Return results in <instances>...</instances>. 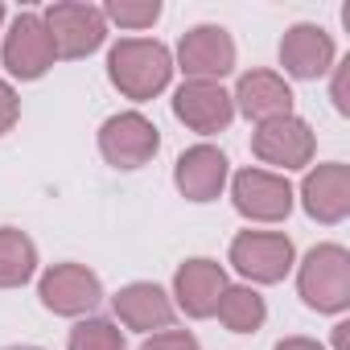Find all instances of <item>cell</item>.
<instances>
[{"mask_svg": "<svg viewBox=\"0 0 350 350\" xmlns=\"http://www.w3.org/2000/svg\"><path fill=\"white\" fill-rule=\"evenodd\" d=\"M111 66V83L128 95V99H152L165 83H169V50L161 42H140V38H128L111 50L107 58Z\"/></svg>", "mask_w": 350, "mask_h": 350, "instance_id": "1", "label": "cell"}, {"mask_svg": "<svg viewBox=\"0 0 350 350\" xmlns=\"http://www.w3.org/2000/svg\"><path fill=\"white\" fill-rule=\"evenodd\" d=\"M301 297L321 309V313H338L350 301V256L338 243H321L305 256L301 264Z\"/></svg>", "mask_w": 350, "mask_h": 350, "instance_id": "2", "label": "cell"}, {"mask_svg": "<svg viewBox=\"0 0 350 350\" xmlns=\"http://www.w3.org/2000/svg\"><path fill=\"white\" fill-rule=\"evenodd\" d=\"M46 29L54 38V50L62 58H83L91 50H99L103 42V9L95 5H50L46 9Z\"/></svg>", "mask_w": 350, "mask_h": 350, "instance_id": "3", "label": "cell"}, {"mask_svg": "<svg viewBox=\"0 0 350 350\" xmlns=\"http://www.w3.org/2000/svg\"><path fill=\"white\" fill-rule=\"evenodd\" d=\"M54 58H58V50H54L46 21L38 13H21L5 38V66L17 79H42L54 66Z\"/></svg>", "mask_w": 350, "mask_h": 350, "instance_id": "4", "label": "cell"}, {"mask_svg": "<svg viewBox=\"0 0 350 350\" xmlns=\"http://www.w3.org/2000/svg\"><path fill=\"white\" fill-rule=\"evenodd\" d=\"M157 144H161L157 128H152L144 116H136V111L111 116V120L99 128V148H103V157H107L116 169H140L144 161H152Z\"/></svg>", "mask_w": 350, "mask_h": 350, "instance_id": "5", "label": "cell"}, {"mask_svg": "<svg viewBox=\"0 0 350 350\" xmlns=\"http://www.w3.org/2000/svg\"><path fill=\"white\" fill-rule=\"evenodd\" d=\"M231 264L252 276V280H280L293 264V243L276 231H243L235 243H231Z\"/></svg>", "mask_w": 350, "mask_h": 350, "instance_id": "6", "label": "cell"}, {"mask_svg": "<svg viewBox=\"0 0 350 350\" xmlns=\"http://www.w3.org/2000/svg\"><path fill=\"white\" fill-rule=\"evenodd\" d=\"M252 148H256V157L268 161V165L297 169V165H309V157H313V132H309L305 120L280 116V120H268V124L256 128Z\"/></svg>", "mask_w": 350, "mask_h": 350, "instance_id": "7", "label": "cell"}, {"mask_svg": "<svg viewBox=\"0 0 350 350\" xmlns=\"http://www.w3.org/2000/svg\"><path fill=\"white\" fill-rule=\"evenodd\" d=\"M178 58H182V70H186L190 79L211 83V79H219V75H227V70L235 66V42H231V33L219 29V25H198V29H190V33L182 38Z\"/></svg>", "mask_w": 350, "mask_h": 350, "instance_id": "8", "label": "cell"}, {"mask_svg": "<svg viewBox=\"0 0 350 350\" xmlns=\"http://www.w3.org/2000/svg\"><path fill=\"white\" fill-rule=\"evenodd\" d=\"M235 206L247 215V219H260V223H276L293 211V190L284 178L276 173H264V169H243L235 178Z\"/></svg>", "mask_w": 350, "mask_h": 350, "instance_id": "9", "label": "cell"}, {"mask_svg": "<svg viewBox=\"0 0 350 350\" xmlns=\"http://www.w3.org/2000/svg\"><path fill=\"white\" fill-rule=\"evenodd\" d=\"M99 297H103L99 276L87 272L83 264H58L42 276V301L54 313H87L99 305Z\"/></svg>", "mask_w": 350, "mask_h": 350, "instance_id": "10", "label": "cell"}, {"mask_svg": "<svg viewBox=\"0 0 350 350\" xmlns=\"http://www.w3.org/2000/svg\"><path fill=\"white\" fill-rule=\"evenodd\" d=\"M173 111H178V120H186L194 132H223L231 124V116H235V103L219 83L190 79L178 91V99H173Z\"/></svg>", "mask_w": 350, "mask_h": 350, "instance_id": "11", "label": "cell"}, {"mask_svg": "<svg viewBox=\"0 0 350 350\" xmlns=\"http://www.w3.org/2000/svg\"><path fill=\"white\" fill-rule=\"evenodd\" d=\"M305 211L317 223H338L350 211V169L346 165H317L305 178Z\"/></svg>", "mask_w": 350, "mask_h": 350, "instance_id": "12", "label": "cell"}, {"mask_svg": "<svg viewBox=\"0 0 350 350\" xmlns=\"http://www.w3.org/2000/svg\"><path fill=\"white\" fill-rule=\"evenodd\" d=\"M280 62L297 79H317L334 62V42L321 25H293L280 42Z\"/></svg>", "mask_w": 350, "mask_h": 350, "instance_id": "13", "label": "cell"}, {"mask_svg": "<svg viewBox=\"0 0 350 350\" xmlns=\"http://www.w3.org/2000/svg\"><path fill=\"white\" fill-rule=\"evenodd\" d=\"M173 178H178V190L186 198L211 202V198H219V190L227 182V157L219 148H211V144H198V148L182 152L178 173H173Z\"/></svg>", "mask_w": 350, "mask_h": 350, "instance_id": "14", "label": "cell"}, {"mask_svg": "<svg viewBox=\"0 0 350 350\" xmlns=\"http://www.w3.org/2000/svg\"><path fill=\"white\" fill-rule=\"evenodd\" d=\"M173 288H178V301H182V309L190 317H211L223 288H227V272L215 260H190V264L178 268Z\"/></svg>", "mask_w": 350, "mask_h": 350, "instance_id": "15", "label": "cell"}, {"mask_svg": "<svg viewBox=\"0 0 350 350\" xmlns=\"http://www.w3.org/2000/svg\"><path fill=\"white\" fill-rule=\"evenodd\" d=\"M235 99H239L243 116H252V120H260V124L280 120V116H288V107H293V91H288L284 79L272 75V70H252V75H243Z\"/></svg>", "mask_w": 350, "mask_h": 350, "instance_id": "16", "label": "cell"}, {"mask_svg": "<svg viewBox=\"0 0 350 350\" xmlns=\"http://www.w3.org/2000/svg\"><path fill=\"white\" fill-rule=\"evenodd\" d=\"M116 313L132 329H165L173 321V305L157 284H128L116 293Z\"/></svg>", "mask_w": 350, "mask_h": 350, "instance_id": "17", "label": "cell"}, {"mask_svg": "<svg viewBox=\"0 0 350 350\" xmlns=\"http://www.w3.org/2000/svg\"><path fill=\"white\" fill-rule=\"evenodd\" d=\"M33 264H38V252L29 235L17 227H0V288L25 284L33 276Z\"/></svg>", "mask_w": 350, "mask_h": 350, "instance_id": "18", "label": "cell"}, {"mask_svg": "<svg viewBox=\"0 0 350 350\" xmlns=\"http://www.w3.org/2000/svg\"><path fill=\"white\" fill-rule=\"evenodd\" d=\"M215 313L223 317L227 329H235V334H252V329L264 325V297L252 293V288H223Z\"/></svg>", "mask_w": 350, "mask_h": 350, "instance_id": "19", "label": "cell"}, {"mask_svg": "<svg viewBox=\"0 0 350 350\" xmlns=\"http://www.w3.org/2000/svg\"><path fill=\"white\" fill-rule=\"evenodd\" d=\"M70 350H124V334L111 321L91 317L70 329Z\"/></svg>", "mask_w": 350, "mask_h": 350, "instance_id": "20", "label": "cell"}, {"mask_svg": "<svg viewBox=\"0 0 350 350\" xmlns=\"http://www.w3.org/2000/svg\"><path fill=\"white\" fill-rule=\"evenodd\" d=\"M103 17H111V21L128 25V29H144V25H152V21L161 17V5H157V0H144V5H128V0H111V5L103 9Z\"/></svg>", "mask_w": 350, "mask_h": 350, "instance_id": "21", "label": "cell"}, {"mask_svg": "<svg viewBox=\"0 0 350 350\" xmlns=\"http://www.w3.org/2000/svg\"><path fill=\"white\" fill-rule=\"evenodd\" d=\"M140 350H198V342L186 329H169V334H152Z\"/></svg>", "mask_w": 350, "mask_h": 350, "instance_id": "22", "label": "cell"}, {"mask_svg": "<svg viewBox=\"0 0 350 350\" xmlns=\"http://www.w3.org/2000/svg\"><path fill=\"white\" fill-rule=\"evenodd\" d=\"M17 111H21V103H17V91L0 79V136H5L13 124H17Z\"/></svg>", "mask_w": 350, "mask_h": 350, "instance_id": "23", "label": "cell"}, {"mask_svg": "<svg viewBox=\"0 0 350 350\" xmlns=\"http://www.w3.org/2000/svg\"><path fill=\"white\" fill-rule=\"evenodd\" d=\"M346 91H350V62H342V70H338V79H334V103H338V111H350Z\"/></svg>", "mask_w": 350, "mask_h": 350, "instance_id": "24", "label": "cell"}, {"mask_svg": "<svg viewBox=\"0 0 350 350\" xmlns=\"http://www.w3.org/2000/svg\"><path fill=\"white\" fill-rule=\"evenodd\" d=\"M276 350H321L317 342H309V338H284Z\"/></svg>", "mask_w": 350, "mask_h": 350, "instance_id": "25", "label": "cell"}, {"mask_svg": "<svg viewBox=\"0 0 350 350\" xmlns=\"http://www.w3.org/2000/svg\"><path fill=\"white\" fill-rule=\"evenodd\" d=\"M346 329H350V325H338V329H334V342H338V350H346Z\"/></svg>", "mask_w": 350, "mask_h": 350, "instance_id": "26", "label": "cell"}, {"mask_svg": "<svg viewBox=\"0 0 350 350\" xmlns=\"http://www.w3.org/2000/svg\"><path fill=\"white\" fill-rule=\"evenodd\" d=\"M9 350H42V346H9Z\"/></svg>", "mask_w": 350, "mask_h": 350, "instance_id": "27", "label": "cell"}, {"mask_svg": "<svg viewBox=\"0 0 350 350\" xmlns=\"http://www.w3.org/2000/svg\"><path fill=\"white\" fill-rule=\"evenodd\" d=\"M0 17H5V9H0Z\"/></svg>", "mask_w": 350, "mask_h": 350, "instance_id": "28", "label": "cell"}]
</instances>
